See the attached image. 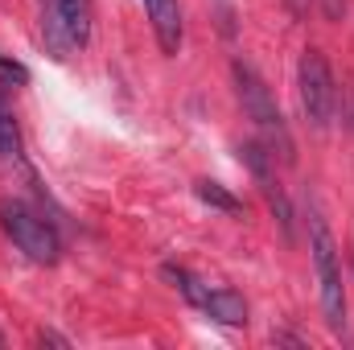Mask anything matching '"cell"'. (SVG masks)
I'll return each mask as SVG.
<instances>
[{
  "mask_svg": "<svg viewBox=\"0 0 354 350\" xmlns=\"http://www.w3.org/2000/svg\"><path fill=\"white\" fill-rule=\"evenodd\" d=\"M231 79H235V95H239V103H243V116H248V120L256 124V132H260V145H264L272 157H280L284 165H292V161H297L292 132H288V124H284V116H280V107H276L268 83L260 79V71H256L252 62L235 58V62H231Z\"/></svg>",
  "mask_w": 354,
  "mask_h": 350,
  "instance_id": "1",
  "label": "cell"
},
{
  "mask_svg": "<svg viewBox=\"0 0 354 350\" xmlns=\"http://www.w3.org/2000/svg\"><path fill=\"white\" fill-rule=\"evenodd\" d=\"M309 256L317 272V293H322V313L334 334H346V284H342V264H338V243L317 210H309Z\"/></svg>",
  "mask_w": 354,
  "mask_h": 350,
  "instance_id": "2",
  "label": "cell"
},
{
  "mask_svg": "<svg viewBox=\"0 0 354 350\" xmlns=\"http://www.w3.org/2000/svg\"><path fill=\"white\" fill-rule=\"evenodd\" d=\"M0 231L12 239V248L33 264H58L62 260V239L50 219H41L33 206L21 198H0Z\"/></svg>",
  "mask_w": 354,
  "mask_h": 350,
  "instance_id": "3",
  "label": "cell"
},
{
  "mask_svg": "<svg viewBox=\"0 0 354 350\" xmlns=\"http://www.w3.org/2000/svg\"><path fill=\"white\" fill-rule=\"evenodd\" d=\"M161 276L174 280L177 293H181L194 309H202L206 317H214V322H223V326H248V301H243L235 288H210L206 280H198L194 272H185V268H177V264H161Z\"/></svg>",
  "mask_w": 354,
  "mask_h": 350,
  "instance_id": "4",
  "label": "cell"
},
{
  "mask_svg": "<svg viewBox=\"0 0 354 350\" xmlns=\"http://www.w3.org/2000/svg\"><path fill=\"white\" fill-rule=\"evenodd\" d=\"M297 91H301V111L309 120V128H330L334 111H338V87H334V71L326 62L322 50H305L301 66H297Z\"/></svg>",
  "mask_w": 354,
  "mask_h": 350,
  "instance_id": "5",
  "label": "cell"
},
{
  "mask_svg": "<svg viewBox=\"0 0 354 350\" xmlns=\"http://www.w3.org/2000/svg\"><path fill=\"white\" fill-rule=\"evenodd\" d=\"M239 157H243V165L252 169L256 177V185L264 190L268 206H272V214H276V223H280V231H284V239H292V206H288V198H284V190H280V181H276V157L268 153L260 140H248L243 149H239Z\"/></svg>",
  "mask_w": 354,
  "mask_h": 350,
  "instance_id": "6",
  "label": "cell"
},
{
  "mask_svg": "<svg viewBox=\"0 0 354 350\" xmlns=\"http://www.w3.org/2000/svg\"><path fill=\"white\" fill-rule=\"evenodd\" d=\"M145 12L153 21V33H157V46L165 54L181 50V37H185V25H181V4L177 0H145Z\"/></svg>",
  "mask_w": 354,
  "mask_h": 350,
  "instance_id": "7",
  "label": "cell"
},
{
  "mask_svg": "<svg viewBox=\"0 0 354 350\" xmlns=\"http://www.w3.org/2000/svg\"><path fill=\"white\" fill-rule=\"evenodd\" d=\"M54 8H58V17H62V25H66L71 42L83 50V46L91 42V21H95L91 0H54Z\"/></svg>",
  "mask_w": 354,
  "mask_h": 350,
  "instance_id": "8",
  "label": "cell"
},
{
  "mask_svg": "<svg viewBox=\"0 0 354 350\" xmlns=\"http://www.w3.org/2000/svg\"><path fill=\"white\" fill-rule=\"evenodd\" d=\"M17 157H21V128H17V116L0 87V161H17Z\"/></svg>",
  "mask_w": 354,
  "mask_h": 350,
  "instance_id": "9",
  "label": "cell"
},
{
  "mask_svg": "<svg viewBox=\"0 0 354 350\" xmlns=\"http://www.w3.org/2000/svg\"><path fill=\"white\" fill-rule=\"evenodd\" d=\"M194 194H198V198H202L206 206L223 210V214H239V210H243V202H239V198H235L231 190H223L218 181H198V185H194Z\"/></svg>",
  "mask_w": 354,
  "mask_h": 350,
  "instance_id": "10",
  "label": "cell"
},
{
  "mask_svg": "<svg viewBox=\"0 0 354 350\" xmlns=\"http://www.w3.org/2000/svg\"><path fill=\"white\" fill-rule=\"evenodd\" d=\"M25 83H29V71L0 54V87H25Z\"/></svg>",
  "mask_w": 354,
  "mask_h": 350,
  "instance_id": "11",
  "label": "cell"
},
{
  "mask_svg": "<svg viewBox=\"0 0 354 350\" xmlns=\"http://www.w3.org/2000/svg\"><path fill=\"white\" fill-rule=\"evenodd\" d=\"M37 347H71V338H62L54 330H37Z\"/></svg>",
  "mask_w": 354,
  "mask_h": 350,
  "instance_id": "12",
  "label": "cell"
},
{
  "mask_svg": "<svg viewBox=\"0 0 354 350\" xmlns=\"http://www.w3.org/2000/svg\"><path fill=\"white\" fill-rule=\"evenodd\" d=\"M284 4H288V12H292V17H305L313 0H284Z\"/></svg>",
  "mask_w": 354,
  "mask_h": 350,
  "instance_id": "13",
  "label": "cell"
},
{
  "mask_svg": "<svg viewBox=\"0 0 354 350\" xmlns=\"http://www.w3.org/2000/svg\"><path fill=\"white\" fill-rule=\"evenodd\" d=\"M0 347H4V334H0Z\"/></svg>",
  "mask_w": 354,
  "mask_h": 350,
  "instance_id": "14",
  "label": "cell"
}]
</instances>
